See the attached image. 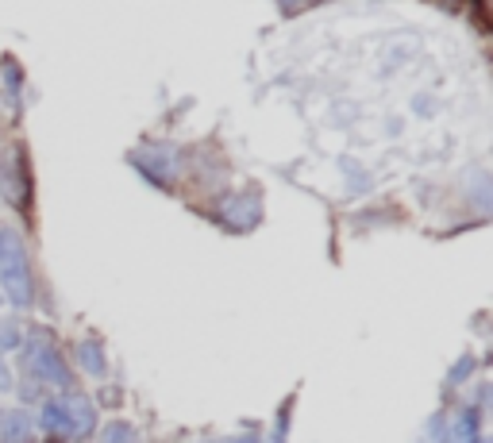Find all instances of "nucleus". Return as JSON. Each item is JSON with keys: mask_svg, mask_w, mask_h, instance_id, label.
I'll return each mask as SVG.
<instances>
[{"mask_svg": "<svg viewBox=\"0 0 493 443\" xmlns=\"http://www.w3.org/2000/svg\"><path fill=\"white\" fill-rule=\"evenodd\" d=\"M5 70H8V81H5L8 93H20V65H15V62H5Z\"/></svg>", "mask_w": 493, "mask_h": 443, "instance_id": "obj_12", "label": "nucleus"}, {"mask_svg": "<svg viewBox=\"0 0 493 443\" xmlns=\"http://www.w3.org/2000/svg\"><path fill=\"white\" fill-rule=\"evenodd\" d=\"M470 370H474V358H470V355H463V363H458V367L451 370V378H448V382L455 386L458 378H467V374H470Z\"/></svg>", "mask_w": 493, "mask_h": 443, "instance_id": "obj_13", "label": "nucleus"}, {"mask_svg": "<svg viewBox=\"0 0 493 443\" xmlns=\"http://www.w3.org/2000/svg\"><path fill=\"white\" fill-rule=\"evenodd\" d=\"M131 166H136L146 182H155L158 189H170L177 170H182V151L174 143H143L127 155Z\"/></svg>", "mask_w": 493, "mask_h": 443, "instance_id": "obj_3", "label": "nucleus"}, {"mask_svg": "<svg viewBox=\"0 0 493 443\" xmlns=\"http://www.w3.org/2000/svg\"><path fill=\"white\" fill-rule=\"evenodd\" d=\"M0 443H31V420L24 413H0Z\"/></svg>", "mask_w": 493, "mask_h": 443, "instance_id": "obj_8", "label": "nucleus"}, {"mask_svg": "<svg viewBox=\"0 0 493 443\" xmlns=\"http://www.w3.org/2000/svg\"><path fill=\"white\" fill-rule=\"evenodd\" d=\"M0 289L15 308H31L35 282H31V258L15 227H0Z\"/></svg>", "mask_w": 493, "mask_h": 443, "instance_id": "obj_1", "label": "nucleus"}, {"mask_svg": "<svg viewBox=\"0 0 493 443\" xmlns=\"http://www.w3.org/2000/svg\"><path fill=\"white\" fill-rule=\"evenodd\" d=\"M24 363H27V374L31 378H39V382H51V386H62V389H74L70 382V370H65L62 363V355L51 339H27V347H24Z\"/></svg>", "mask_w": 493, "mask_h": 443, "instance_id": "obj_4", "label": "nucleus"}, {"mask_svg": "<svg viewBox=\"0 0 493 443\" xmlns=\"http://www.w3.org/2000/svg\"><path fill=\"white\" fill-rule=\"evenodd\" d=\"M239 443H258V436H243V439H239Z\"/></svg>", "mask_w": 493, "mask_h": 443, "instance_id": "obj_15", "label": "nucleus"}, {"mask_svg": "<svg viewBox=\"0 0 493 443\" xmlns=\"http://www.w3.org/2000/svg\"><path fill=\"white\" fill-rule=\"evenodd\" d=\"M12 389V374H8V367L0 363V393H8Z\"/></svg>", "mask_w": 493, "mask_h": 443, "instance_id": "obj_14", "label": "nucleus"}, {"mask_svg": "<svg viewBox=\"0 0 493 443\" xmlns=\"http://www.w3.org/2000/svg\"><path fill=\"white\" fill-rule=\"evenodd\" d=\"M201 443H227V439H201Z\"/></svg>", "mask_w": 493, "mask_h": 443, "instance_id": "obj_16", "label": "nucleus"}, {"mask_svg": "<svg viewBox=\"0 0 493 443\" xmlns=\"http://www.w3.org/2000/svg\"><path fill=\"white\" fill-rule=\"evenodd\" d=\"M20 327L15 324H0V351H12V347H20Z\"/></svg>", "mask_w": 493, "mask_h": 443, "instance_id": "obj_11", "label": "nucleus"}, {"mask_svg": "<svg viewBox=\"0 0 493 443\" xmlns=\"http://www.w3.org/2000/svg\"><path fill=\"white\" fill-rule=\"evenodd\" d=\"M258 220H262V196H258V193L239 189V193L220 196V205H216V224H224L227 232L243 236V232H251Z\"/></svg>", "mask_w": 493, "mask_h": 443, "instance_id": "obj_6", "label": "nucleus"}, {"mask_svg": "<svg viewBox=\"0 0 493 443\" xmlns=\"http://www.w3.org/2000/svg\"><path fill=\"white\" fill-rule=\"evenodd\" d=\"M74 355H77V367L86 370V374H93V378H105V374H108V358H105V347H101V343L81 339Z\"/></svg>", "mask_w": 493, "mask_h": 443, "instance_id": "obj_7", "label": "nucleus"}, {"mask_svg": "<svg viewBox=\"0 0 493 443\" xmlns=\"http://www.w3.org/2000/svg\"><path fill=\"white\" fill-rule=\"evenodd\" d=\"M105 443H139L136 424H127V420H112L108 428H105Z\"/></svg>", "mask_w": 493, "mask_h": 443, "instance_id": "obj_10", "label": "nucleus"}, {"mask_svg": "<svg viewBox=\"0 0 493 443\" xmlns=\"http://www.w3.org/2000/svg\"><path fill=\"white\" fill-rule=\"evenodd\" d=\"M451 439H455V443L478 439V408H467V413H458V420L451 424Z\"/></svg>", "mask_w": 493, "mask_h": 443, "instance_id": "obj_9", "label": "nucleus"}, {"mask_svg": "<svg viewBox=\"0 0 493 443\" xmlns=\"http://www.w3.org/2000/svg\"><path fill=\"white\" fill-rule=\"evenodd\" d=\"M39 424L43 432H51L58 439H86L96 424V408L81 393H62V398H51L43 405Z\"/></svg>", "mask_w": 493, "mask_h": 443, "instance_id": "obj_2", "label": "nucleus"}, {"mask_svg": "<svg viewBox=\"0 0 493 443\" xmlns=\"http://www.w3.org/2000/svg\"><path fill=\"white\" fill-rule=\"evenodd\" d=\"M0 196L12 208H27V201H31V174L24 162V146L0 151Z\"/></svg>", "mask_w": 493, "mask_h": 443, "instance_id": "obj_5", "label": "nucleus"}]
</instances>
